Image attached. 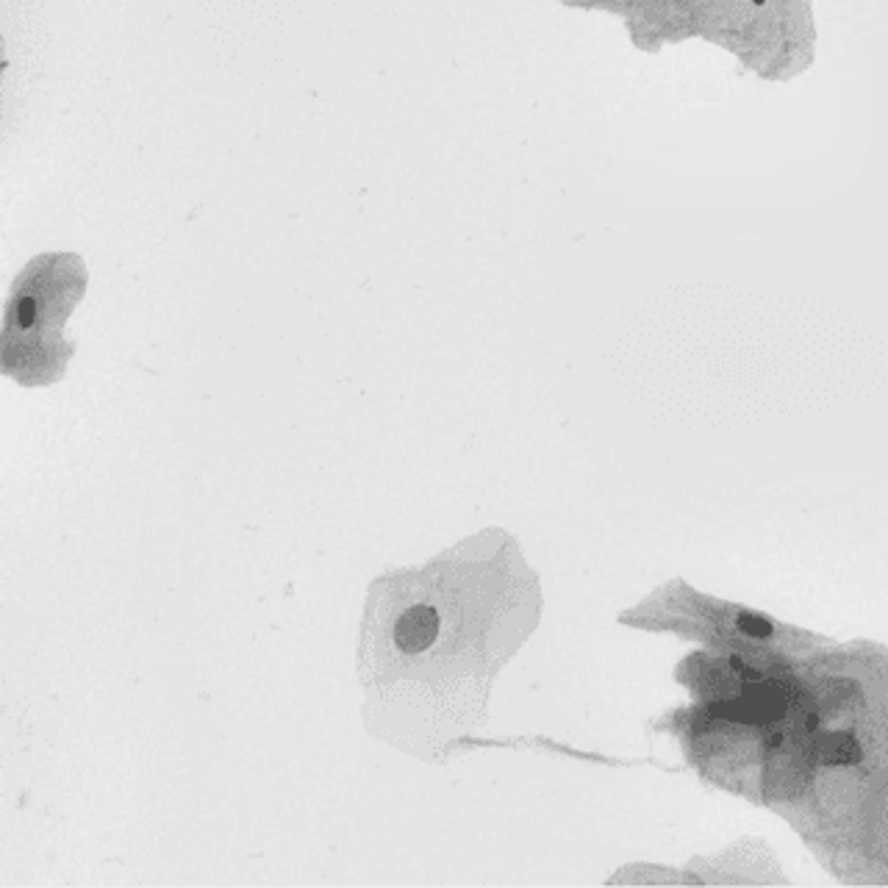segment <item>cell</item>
I'll return each instance as SVG.
<instances>
[{"label":"cell","mask_w":888,"mask_h":888,"mask_svg":"<svg viewBox=\"0 0 888 888\" xmlns=\"http://www.w3.org/2000/svg\"><path fill=\"white\" fill-rule=\"evenodd\" d=\"M439 636V613L431 605H411L394 622V644L402 652H422Z\"/></svg>","instance_id":"6da1fadb"},{"label":"cell","mask_w":888,"mask_h":888,"mask_svg":"<svg viewBox=\"0 0 888 888\" xmlns=\"http://www.w3.org/2000/svg\"><path fill=\"white\" fill-rule=\"evenodd\" d=\"M819 753H822V761L830 764V766H844V764H858L863 758L861 753V744L852 733L841 730V733H828L822 738V747H819Z\"/></svg>","instance_id":"7a4b0ae2"},{"label":"cell","mask_w":888,"mask_h":888,"mask_svg":"<svg viewBox=\"0 0 888 888\" xmlns=\"http://www.w3.org/2000/svg\"><path fill=\"white\" fill-rule=\"evenodd\" d=\"M738 628L747 636H755V639L772 636V622L766 617H761V613H741V617H738Z\"/></svg>","instance_id":"3957f363"},{"label":"cell","mask_w":888,"mask_h":888,"mask_svg":"<svg viewBox=\"0 0 888 888\" xmlns=\"http://www.w3.org/2000/svg\"><path fill=\"white\" fill-rule=\"evenodd\" d=\"M34 322H36V300L34 297H20V303H17V325L31 328Z\"/></svg>","instance_id":"277c9868"},{"label":"cell","mask_w":888,"mask_h":888,"mask_svg":"<svg viewBox=\"0 0 888 888\" xmlns=\"http://www.w3.org/2000/svg\"><path fill=\"white\" fill-rule=\"evenodd\" d=\"M755 3H758V6H761V3H766V0H755Z\"/></svg>","instance_id":"5b68a950"}]
</instances>
